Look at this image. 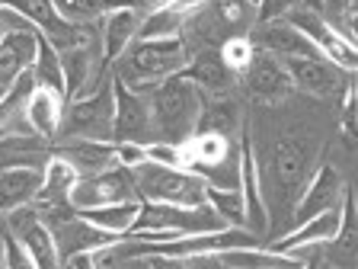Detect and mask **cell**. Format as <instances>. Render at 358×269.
Here are the masks:
<instances>
[{
    "instance_id": "obj_28",
    "label": "cell",
    "mask_w": 358,
    "mask_h": 269,
    "mask_svg": "<svg viewBox=\"0 0 358 269\" xmlns=\"http://www.w3.org/2000/svg\"><path fill=\"white\" fill-rule=\"evenodd\" d=\"M253 42H250V36H227L221 42V48H217V55H221V61L227 67H231L234 74L240 77V71H243L246 64H250V58H253Z\"/></svg>"
},
{
    "instance_id": "obj_6",
    "label": "cell",
    "mask_w": 358,
    "mask_h": 269,
    "mask_svg": "<svg viewBox=\"0 0 358 269\" xmlns=\"http://www.w3.org/2000/svg\"><path fill=\"white\" fill-rule=\"evenodd\" d=\"M317 160V144L307 138H282L272 148V183H275V199L285 209H294L301 199L307 179L313 173Z\"/></svg>"
},
{
    "instance_id": "obj_18",
    "label": "cell",
    "mask_w": 358,
    "mask_h": 269,
    "mask_svg": "<svg viewBox=\"0 0 358 269\" xmlns=\"http://www.w3.org/2000/svg\"><path fill=\"white\" fill-rule=\"evenodd\" d=\"M144 10L134 7H119L99 20V39H103V64L109 67L112 61L125 52L128 45L138 39V26H141Z\"/></svg>"
},
{
    "instance_id": "obj_32",
    "label": "cell",
    "mask_w": 358,
    "mask_h": 269,
    "mask_svg": "<svg viewBox=\"0 0 358 269\" xmlns=\"http://www.w3.org/2000/svg\"><path fill=\"white\" fill-rule=\"evenodd\" d=\"M301 0H259V7H256V22L262 20H282L288 16L291 10L298 7Z\"/></svg>"
},
{
    "instance_id": "obj_20",
    "label": "cell",
    "mask_w": 358,
    "mask_h": 269,
    "mask_svg": "<svg viewBox=\"0 0 358 269\" xmlns=\"http://www.w3.org/2000/svg\"><path fill=\"white\" fill-rule=\"evenodd\" d=\"M38 186H42V167H3L0 170V215L36 202Z\"/></svg>"
},
{
    "instance_id": "obj_7",
    "label": "cell",
    "mask_w": 358,
    "mask_h": 269,
    "mask_svg": "<svg viewBox=\"0 0 358 269\" xmlns=\"http://www.w3.org/2000/svg\"><path fill=\"white\" fill-rule=\"evenodd\" d=\"M128 199H138V189H134L131 170L122 164L106 167L99 173H80L74 189H71V209L74 212L112 205V202H128Z\"/></svg>"
},
{
    "instance_id": "obj_23",
    "label": "cell",
    "mask_w": 358,
    "mask_h": 269,
    "mask_svg": "<svg viewBox=\"0 0 358 269\" xmlns=\"http://www.w3.org/2000/svg\"><path fill=\"white\" fill-rule=\"evenodd\" d=\"M141 209V199H128V202H112V205H96V209H83L80 215L87 221H93L96 228L115 234V237H128L134 218Z\"/></svg>"
},
{
    "instance_id": "obj_21",
    "label": "cell",
    "mask_w": 358,
    "mask_h": 269,
    "mask_svg": "<svg viewBox=\"0 0 358 269\" xmlns=\"http://www.w3.org/2000/svg\"><path fill=\"white\" fill-rule=\"evenodd\" d=\"M52 154H61L64 160L77 167V173H99L106 167H115L119 157H115V142H52Z\"/></svg>"
},
{
    "instance_id": "obj_27",
    "label": "cell",
    "mask_w": 358,
    "mask_h": 269,
    "mask_svg": "<svg viewBox=\"0 0 358 269\" xmlns=\"http://www.w3.org/2000/svg\"><path fill=\"white\" fill-rule=\"evenodd\" d=\"M208 205L234 228H246V202L240 186H208Z\"/></svg>"
},
{
    "instance_id": "obj_17",
    "label": "cell",
    "mask_w": 358,
    "mask_h": 269,
    "mask_svg": "<svg viewBox=\"0 0 358 269\" xmlns=\"http://www.w3.org/2000/svg\"><path fill=\"white\" fill-rule=\"evenodd\" d=\"M77 177H80V173H77V167L71 164V160H64L61 154H52L42 167V186H38V195L32 205H36L38 212L71 205V189H74Z\"/></svg>"
},
{
    "instance_id": "obj_26",
    "label": "cell",
    "mask_w": 358,
    "mask_h": 269,
    "mask_svg": "<svg viewBox=\"0 0 358 269\" xmlns=\"http://www.w3.org/2000/svg\"><path fill=\"white\" fill-rule=\"evenodd\" d=\"M208 7L227 29V36H250L256 26V7L250 0H208Z\"/></svg>"
},
{
    "instance_id": "obj_15",
    "label": "cell",
    "mask_w": 358,
    "mask_h": 269,
    "mask_svg": "<svg viewBox=\"0 0 358 269\" xmlns=\"http://www.w3.org/2000/svg\"><path fill=\"white\" fill-rule=\"evenodd\" d=\"M240 193H243V202H246V228L262 237L268 231V212H266V202H262L259 164H256L253 144H250L246 132H240Z\"/></svg>"
},
{
    "instance_id": "obj_19",
    "label": "cell",
    "mask_w": 358,
    "mask_h": 269,
    "mask_svg": "<svg viewBox=\"0 0 358 269\" xmlns=\"http://www.w3.org/2000/svg\"><path fill=\"white\" fill-rule=\"evenodd\" d=\"M38 52V29H20L0 36V87L7 90L22 71H29Z\"/></svg>"
},
{
    "instance_id": "obj_1",
    "label": "cell",
    "mask_w": 358,
    "mask_h": 269,
    "mask_svg": "<svg viewBox=\"0 0 358 269\" xmlns=\"http://www.w3.org/2000/svg\"><path fill=\"white\" fill-rule=\"evenodd\" d=\"M189 55L182 39H134L125 52L109 64L112 77L125 87L148 97L160 81L173 74H182Z\"/></svg>"
},
{
    "instance_id": "obj_12",
    "label": "cell",
    "mask_w": 358,
    "mask_h": 269,
    "mask_svg": "<svg viewBox=\"0 0 358 269\" xmlns=\"http://www.w3.org/2000/svg\"><path fill=\"white\" fill-rule=\"evenodd\" d=\"M7 228L16 234V237L26 244V250L36 260V269H55L58 266V250H55V237L48 221L42 218V212L36 205H20V209L7 212Z\"/></svg>"
},
{
    "instance_id": "obj_10",
    "label": "cell",
    "mask_w": 358,
    "mask_h": 269,
    "mask_svg": "<svg viewBox=\"0 0 358 269\" xmlns=\"http://www.w3.org/2000/svg\"><path fill=\"white\" fill-rule=\"evenodd\" d=\"M237 81L243 83L246 97L256 99V103H266V106L285 103V99L291 97V90H294L291 87V77H288L285 61L275 58V55H268V52H259V48L253 52L250 64L240 71Z\"/></svg>"
},
{
    "instance_id": "obj_5",
    "label": "cell",
    "mask_w": 358,
    "mask_h": 269,
    "mask_svg": "<svg viewBox=\"0 0 358 269\" xmlns=\"http://www.w3.org/2000/svg\"><path fill=\"white\" fill-rule=\"evenodd\" d=\"M112 119H115V90L112 74L99 83L93 93H83L64 103V119L55 142H112Z\"/></svg>"
},
{
    "instance_id": "obj_2",
    "label": "cell",
    "mask_w": 358,
    "mask_h": 269,
    "mask_svg": "<svg viewBox=\"0 0 358 269\" xmlns=\"http://www.w3.org/2000/svg\"><path fill=\"white\" fill-rule=\"evenodd\" d=\"M148 99H150V116H154L157 142L182 144L195 134L201 106H205V93L189 77L182 74L166 77V81H160L150 90Z\"/></svg>"
},
{
    "instance_id": "obj_16",
    "label": "cell",
    "mask_w": 358,
    "mask_h": 269,
    "mask_svg": "<svg viewBox=\"0 0 358 269\" xmlns=\"http://www.w3.org/2000/svg\"><path fill=\"white\" fill-rule=\"evenodd\" d=\"M182 77H189L205 97H231L237 90V74L221 61L217 48H205V52L189 55L186 67H182Z\"/></svg>"
},
{
    "instance_id": "obj_22",
    "label": "cell",
    "mask_w": 358,
    "mask_h": 269,
    "mask_svg": "<svg viewBox=\"0 0 358 269\" xmlns=\"http://www.w3.org/2000/svg\"><path fill=\"white\" fill-rule=\"evenodd\" d=\"M64 103L67 99L55 90H45V87H36V93L29 97L26 103V122L29 128L45 138V142H55L61 132V119H64Z\"/></svg>"
},
{
    "instance_id": "obj_14",
    "label": "cell",
    "mask_w": 358,
    "mask_h": 269,
    "mask_svg": "<svg viewBox=\"0 0 358 269\" xmlns=\"http://www.w3.org/2000/svg\"><path fill=\"white\" fill-rule=\"evenodd\" d=\"M250 42L259 52H268L275 58L288 61V58H307V55H320L317 45L304 36L301 29H294L288 20H262L250 29Z\"/></svg>"
},
{
    "instance_id": "obj_4",
    "label": "cell",
    "mask_w": 358,
    "mask_h": 269,
    "mask_svg": "<svg viewBox=\"0 0 358 269\" xmlns=\"http://www.w3.org/2000/svg\"><path fill=\"white\" fill-rule=\"evenodd\" d=\"M138 199L144 202H170V205H205L208 183L186 167H164L154 160L131 167Z\"/></svg>"
},
{
    "instance_id": "obj_13",
    "label": "cell",
    "mask_w": 358,
    "mask_h": 269,
    "mask_svg": "<svg viewBox=\"0 0 358 269\" xmlns=\"http://www.w3.org/2000/svg\"><path fill=\"white\" fill-rule=\"evenodd\" d=\"M343 193H345L343 173L336 170L333 164H320L310 173L304 193H301V199L294 202V209H291V224H301V221H307V218L320 215V212L339 209Z\"/></svg>"
},
{
    "instance_id": "obj_35",
    "label": "cell",
    "mask_w": 358,
    "mask_h": 269,
    "mask_svg": "<svg viewBox=\"0 0 358 269\" xmlns=\"http://www.w3.org/2000/svg\"><path fill=\"white\" fill-rule=\"evenodd\" d=\"M301 7H310V10H317V13H320L323 0H301Z\"/></svg>"
},
{
    "instance_id": "obj_29",
    "label": "cell",
    "mask_w": 358,
    "mask_h": 269,
    "mask_svg": "<svg viewBox=\"0 0 358 269\" xmlns=\"http://www.w3.org/2000/svg\"><path fill=\"white\" fill-rule=\"evenodd\" d=\"M0 4H3V7H10V10H16L20 16H26L36 29H45V26L58 16V13H55L52 0H0Z\"/></svg>"
},
{
    "instance_id": "obj_33",
    "label": "cell",
    "mask_w": 358,
    "mask_h": 269,
    "mask_svg": "<svg viewBox=\"0 0 358 269\" xmlns=\"http://www.w3.org/2000/svg\"><path fill=\"white\" fill-rule=\"evenodd\" d=\"M20 29H36L26 16H20L16 10H10V7H3L0 4V36H7V32H20Z\"/></svg>"
},
{
    "instance_id": "obj_30",
    "label": "cell",
    "mask_w": 358,
    "mask_h": 269,
    "mask_svg": "<svg viewBox=\"0 0 358 269\" xmlns=\"http://www.w3.org/2000/svg\"><path fill=\"white\" fill-rule=\"evenodd\" d=\"M0 247H3V266H10V269H36L32 254L26 250V244H22L10 228H3V234H0Z\"/></svg>"
},
{
    "instance_id": "obj_3",
    "label": "cell",
    "mask_w": 358,
    "mask_h": 269,
    "mask_svg": "<svg viewBox=\"0 0 358 269\" xmlns=\"http://www.w3.org/2000/svg\"><path fill=\"white\" fill-rule=\"evenodd\" d=\"M227 228L221 215L205 205H170V202H144L138 209L128 237L138 240H173L179 234H195V231H217Z\"/></svg>"
},
{
    "instance_id": "obj_36",
    "label": "cell",
    "mask_w": 358,
    "mask_h": 269,
    "mask_svg": "<svg viewBox=\"0 0 358 269\" xmlns=\"http://www.w3.org/2000/svg\"><path fill=\"white\" fill-rule=\"evenodd\" d=\"M3 228H7V218L0 221V234H3ZM0 266H3V247H0Z\"/></svg>"
},
{
    "instance_id": "obj_8",
    "label": "cell",
    "mask_w": 358,
    "mask_h": 269,
    "mask_svg": "<svg viewBox=\"0 0 358 269\" xmlns=\"http://www.w3.org/2000/svg\"><path fill=\"white\" fill-rule=\"evenodd\" d=\"M291 77V87L307 93L313 99H339L352 83V71H343L323 55H307V58L285 61Z\"/></svg>"
},
{
    "instance_id": "obj_37",
    "label": "cell",
    "mask_w": 358,
    "mask_h": 269,
    "mask_svg": "<svg viewBox=\"0 0 358 269\" xmlns=\"http://www.w3.org/2000/svg\"><path fill=\"white\" fill-rule=\"evenodd\" d=\"M0 97H3V87H0Z\"/></svg>"
},
{
    "instance_id": "obj_34",
    "label": "cell",
    "mask_w": 358,
    "mask_h": 269,
    "mask_svg": "<svg viewBox=\"0 0 358 269\" xmlns=\"http://www.w3.org/2000/svg\"><path fill=\"white\" fill-rule=\"evenodd\" d=\"M115 157H119V164H122V167H128V170L148 160V154H144V144H131V142L115 144Z\"/></svg>"
},
{
    "instance_id": "obj_25",
    "label": "cell",
    "mask_w": 358,
    "mask_h": 269,
    "mask_svg": "<svg viewBox=\"0 0 358 269\" xmlns=\"http://www.w3.org/2000/svg\"><path fill=\"white\" fill-rule=\"evenodd\" d=\"M32 77H36L38 87L45 90H55L64 97V71H61V55L48 39L38 32V52H36V61H32ZM67 99V97H64Z\"/></svg>"
},
{
    "instance_id": "obj_24",
    "label": "cell",
    "mask_w": 358,
    "mask_h": 269,
    "mask_svg": "<svg viewBox=\"0 0 358 269\" xmlns=\"http://www.w3.org/2000/svg\"><path fill=\"white\" fill-rule=\"evenodd\" d=\"M182 20H186V7H179V4H160V7L148 10V13L141 16L138 39H179Z\"/></svg>"
},
{
    "instance_id": "obj_9",
    "label": "cell",
    "mask_w": 358,
    "mask_h": 269,
    "mask_svg": "<svg viewBox=\"0 0 358 269\" xmlns=\"http://www.w3.org/2000/svg\"><path fill=\"white\" fill-rule=\"evenodd\" d=\"M115 90V119H112V142L115 144H150L157 142L154 134V116H150V99L138 90L125 87L112 77Z\"/></svg>"
},
{
    "instance_id": "obj_31",
    "label": "cell",
    "mask_w": 358,
    "mask_h": 269,
    "mask_svg": "<svg viewBox=\"0 0 358 269\" xmlns=\"http://www.w3.org/2000/svg\"><path fill=\"white\" fill-rule=\"evenodd\" d=\"M144 154H148V160H154V164L182 167V151H179V144H170V142H150V144H144Z\"/></svg>"
},
{
    "instance_id": "obj_11",
    "label": "cell",
    "mask_w": 358,
    "mask_h": 269,
    "mask_svg": "<svg viewBox=\"0 0 358 269\" xmlns=\"http://www.w3.org/2000/svg\"><path fill=\"white\" fill-rule=\"evenodd\" d=\"M285 20L294 26V29H301L307 39H310L313 45H317V52L323 55V58H329L333 64H339L343 71H352L355 74V67H358V52H355V45L345 42L339 32L329 26L327 20H323V13H317V10L310 7H294Z\"/></svg>"
}]
</instances>
